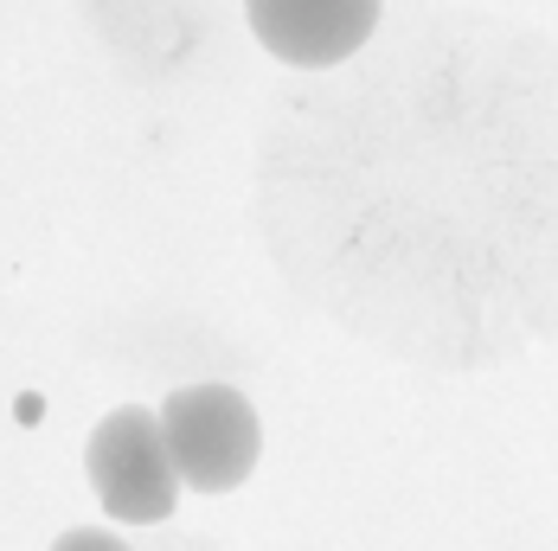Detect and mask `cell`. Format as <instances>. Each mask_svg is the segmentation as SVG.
Here are the masks:
<instances>
[{
	"instance_id": "cell-1",
	"label": "cell",
	"mask_w": 558,
	"mask_h": 551,
	"mask_svg": "<svg viewBox=\"0 0 558 551\" xmlns=\"http://www.w3.org/2000/svg\"><path fill=\"white\" fill-rule=\"evenodd\" d=\"M84 468H90V488L104 500V513L122 519V526H161L180 506V468L168 455L161 411H142V404L110 411L90 430Z\"/></svg>"
},
{
	"instance_id": "cell-2",
	"label": "cell",
	"mask_w": 558,
	"mask_h": 551,
	"mask_svg": "<svg viewBox=\"0 0 558 551\" xmlns=\"http://www.w3.org/2000/svg\"><path fill=\"white\" fill-rule=\"evenodd\" d=\"M161 430H168L180 488H199V494H231L238 481H251L264 449L251 397L231 385H180L161 404Z\"/></svg>"
},
{
	"instance_id": "cell-3",
	"label": "cell",
	"mask_w": 558,
	"mask_h": 551,
	"mask_svg": "<svg viewBox=\"0 0 558 551\" xmlns=\"http://www.w3.org/2000/svg\"><path fill=\"white\" fill-rule=\"evenodd\" d=\"M244 13L257 46L302 71L347 64L379 26V0H244Z\"/></svg>"
},
{
	"instance_id": "cell-4",
	"label": "cell",
	"mask_w": 558,
	"mask_h": 551,
	"mask_svg": "<svg viewBox=\"0 0 558 551\" xmlns=\"http://www.w3.org/2000/svg\"><path fill=\"white\" fill-rule=\"evenodd\" d=\"M52 551H129L116 532H97V526H71V532H58Z\"/></svg>"
}]
</instances>
